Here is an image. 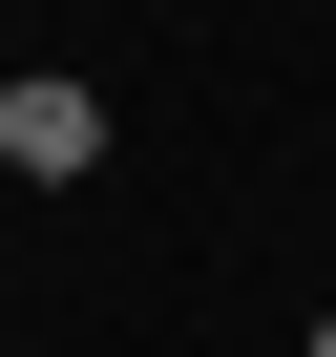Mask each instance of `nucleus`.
Returning <instances> with one entry per match:
<instances>
[{"instance_id":"obj_2","label":"nucleus","mask_w":336,"mask_h":357,"mask_svg":"<svg viewBox=\"0 0 336 357\" xmlns=\"http://www.w3.org/2000/svg\"><path fill=\"white\" fill-rule=\"evenodd\" d=\"M315 357H336V315H315Z\"/></svg>"},{"instance_id":"obj_1","label":"nucleus","mask_w":336,"mask_h":357,"mask_svg":"<svg viewBox=\"0 0 336 357\" xmlns=\"http://www.w3.org/2000/svg\"><path fill=\"white\" fill-rule=\"evenodd\" d=\"M0 168H22V190H84V168H105V84H0Z\"/></svg>"}]
</instances>
